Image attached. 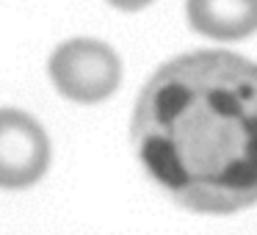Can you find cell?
<instances>
[{
    "label": "cell",
    "instance_id": "3957f363",
    "mask_svg": "<svg viewBox=\"0 0 257 235\" xmlns=\"http://www.w3.org/2000/svg\"><path fill=\"white\" fill-rule=\"evenodd\" d=\"M47 130L20 108H0V188L39 183L50 166Z\"/></svg>",
    "mask_w": 257,
    "mask_h": 235
},
{
    "label": "cell",
    "instance_id": "5b68a950",
    "mask_svg": "<svg viewBox=\"0 0 257 235\" xmlns=\"http://www.w3.org/2000/svg\"><path fill=\"white\" fill-rule=\"evenodd\" d=\"M111 9H116V12H127V14H133V12H144V9H150L155 0H105Z\"/></svg>",
    "mask_w": 257,
    "mask_h": 235
},
{
    "label": "cell",
    "instance_id": "277c9868",
    "mask_svg": "<svg viewBox=\"0 0 257 235\" xmlns=\"http://www.w3.org/2000/svg\"><path fill=\"white\" fill-rule=\"evenodd\" d=\"M191 31L213 42H243L257 34V0H185Z\"/></svg>",
    "mask_w": 257,
    "mask_h": 235
},
{
    "label": "cell",
    "instance_id": "6da1fadb",
    "mask_svg": "<svg viewBox=\"0 0 257 235\" xmlns=\"http://www.w3.org/2000/svg\"><path fill=\"white\" fill-rule=\"evenodd\" d=\"M130 141L177 205L213 216L257 205V61L221 47L169 58L136 100Z\"/></svg>",
    "mask_w": 257,
    "mask_h": 235
},
{
    "label": "cell",
    "instance_id": "7a4b0ae2",
    "mask_svg": "<svg viewBox=\"0 0 257 235\" xmlns=\"http://www.w3.org/2000/svg\"><path fill=\"white\" fill-rule=\"evenodd\" d=\"M47 75L61 97L80 105H94L119 89L122 58L108 42L75 36L56 45L47 58Z\"/></svg>",
    "mask_w": 257,
    "mask_h": 235
}]
</instances>
